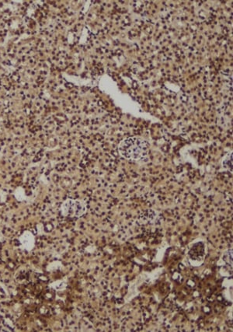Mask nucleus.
<instances>
[{"mask_svg":"<svg viewBox=\"0 0 233 332\" xmlns=\"http://www.w3.org/2000/svg\"><path fill=\"white\" fill-rule=\"evenodd\" d=\"M149 148V143L146 141L136 137L124 139L119 146V152L122 156L134 160L147 156Z\"/></svg>","mask_w":233,"mask_h":332,"instance_id":"obj_1","label":"nucleus"},{"mask_svg":"<svg viewBox=\"0 0 233 332\" xmlns=\"http://www.w3.org/2000/svg\"><path fill=\"white\" fill-rule=\"evenodd\" d=\"M60 210L63 216L80 218L86 213L87 206L86 202L81 199L69 198L62 204Z\"/></svg>","mask_w":233,"mask_h":332,"instance_id":"obj_2","label":"nucleus"},{"mask_svg":"<svg viewBox=\"0 0 233 332\" xmlns=\"http://www.w3.org/2000/svg\"><path fill=\"white\" fill-rule=\"evenodd\" d=\"M189 261L194 266H199L204 262L205 257V244L203 242L194 244L188 253Z\"/></svg>","mask_w":233,"mask_h":332,"instance_id":"obj_3","label":"nucleus"},{"mask_svg":"<svg viewBox=\"0 0 233 332\" xmlns=\"http://www.w3.org/2000/svg\"><path fill=\"white\" fill-rule=\"evenodd\" d=\"M21 248L27 251H31L35 246V237L31 231H26L19 237Z\"/></svg>","mask_w":233,"mask_h":332,"instance_id":"obj_4","label":"nucleus"},{"mask_svg":"<svg viewBox=\"0 0 233 332\" xmlns=\"http://www.w3.org/2000/svg\"><path fill=\"white\" fill-rule=\"evenodd\" d=\"M223 261H225L230 266L232 267V249L226 250L222 255Z\"/></svg>","mask_w":233,"mask_h":332,"instance_id":"obj_5","label":"nucleus"},{"mask_svg":"<svg viewBox=\"0 0 233 332\" xmlns=\"http://www.w3.org/2000/svg\"><path fill=\"white\" fill-rule=\"evenodd\" d=\"M223 168L228 170L230 172H232V155L229 154L227 156V159L223 160Z\"/></svg>","mask_w":233,"mask_h":332,"instance_id":"obj_6","label":"nucleus"},{"mask_svg":"<svg viewBox=\"0 0 233 332\" xmlns=\"http://www.w3.org/2000/svg\"><path fill=\"white\" fill-rule=\"evenodd\" d=\"M50 287H51V288L54 289V290H60L66 288V285L64 284L62 281H57L51 283V284L50 285Z\"/></svg>","mask_w":233,"mask_h":332,"instance_id":"obj_7","label":"nucleus"},{"mask_svg":"<svg viewBox=\"0 0 233 332\" xmlns=\"http://www.w3.org/2000/svg\"><path fill=\"white\" fill-rule=\"evenodd\" d=\"M15 196L17 200L22 201L24 199V192L22 188H17L15 192Z\"/></svg>","mask_w":233,"mask_h":332,"instance_id":"obj_8","label":"nucleus"}]
</instances>
